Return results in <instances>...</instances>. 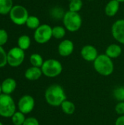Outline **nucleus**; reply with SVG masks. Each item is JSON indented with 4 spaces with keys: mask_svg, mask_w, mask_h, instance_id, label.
I'll return each mask as SVG.
<instances>
[{
    "mask_svg": "<svg viewBox=\"0 0 124 125\" xmlns=\"http://www.w3.org/2000/svg\"><path fill=\"white\" fill-rule=\"evenodd\" d=\"M66 12L60 7H55L50 11V15L55 19H63Z\"/></svg>",
    "mask_w": 124,
    "mask_h": 125,
    "instance_id": "obj_25",
    "label": "nucleus"
},
{
    "mask_svg": "<svg viewBox=\"0 0 124 125\" xmlns=\"http://www.w3.org/2000/svg\"><path fill=\"white\" fill-rule=\"evenodd\" d=\"M61 108L66 115H72L75 111V105L68 100H66L61 105Z\"/></svg>",
    "mask_w": 124,
    "mask_h": 125,
    "instance_id": "obj_18",
    "label": "nucleus"
},
{
    "mask_svg": "<svg viewBox=\"0 0 124 125\" xmlns=\"http://www.w3.org/2000/svg\"><path fill=\"white\" fill-rule=\"evenodd\" d=\"M113 38L119 43L124 45V19H119L115 21L111 28Z\"/></svg>",
    "mask_w": 124,
    "mask_h": 125,
    "instance_id": "obj_10",
    "label": "nucleus"
},
{
    "mask_svg": "<svg viewBox=\"0 0 124 125\" xmlns=\"http://www.w3.org/2000/svg\"><path fill=\"white\" fill-rule=\"evenodd\" d=\"M117 1H118V2H120V3H121V2H124V0H117Z\"/></svg>",
    "mask_w": 124,
    "mask_h": 125,
    "instance_id": "obj_33",
    "label": "nucleus"
},
{
    "mask_svg": "<svg viewBox=\"0 0 124 125\" xmlns=\"http://www.w3.org/2000/svg\"><path fill=\"white\" fill-rule=\"evenodd\" d=\"M13 6L12 0H0V15L10 14Z\"/></svg>",
    "mask_w": 124,
    "mask_h": 125,
    "instance_id": "obj_17",
    "label": "nucleus"
},
{
    "mask_svg": "<svg viewBox=\"0 0 124 125\" xmlns=\"http://www.w3.org/2000/svg\"><path fill=\"white\" fill-rule=\"evenodd\" d=\"M2 94V92H1V84H0V94Z\"/></svg>",
    "mask_w": 124,
    "mask_h": 125,
    "instance_id": "obj_32",
    "label": "nucleus"
},
{
    "mask_svg": "<svg viewBox=\"0 0 124 125\" xmlns=\"http://www.w3.org/2000/svg\"><path fill=\"white\" fill-rule=\"evenodd\" d=\"M83 1L82 0H72L69 4V10L72 12H79L83 8Z\"/></svg>",
    "mask_w": 124,
    "mask_h": 125,
    "instance_id": "obj_24",
    "label": "nucleus"
},
{
    "mask_svg": "<svg viewBox=\"0 0 124 125\" xmlns=\"http://www.w3.org/2000/svg\"><path fill=\"white\" fill-rule=\"evenodd\" d=\"M0 125H3V124H2V123H1V122H0Z\"/></svg>",
    "mask_w": 124,
    "mask_h": 125,
    "instance_id": "obj_34",
    "label": "nucleus"
},
{
    "mask_svg": "<svg viewBox=\"0 0 124 125\" xmlns=\"http://www.w3.org/2000/svg\"><path fill=\"white\" fill-rule=\"evenodd\" d=\"M7 64V53L2 46H0V68L5 67Z\"/></svg>",
    "mask_w": 124,
    "mask_h": 125,
    "instance_id": "obj_27",
    "label": "nucleus"
},
{
    "mask_svg": "<svg viewBox=\"0 0 124 125\" xmlns=\"http://www.w3.org/2000/svg\"><path fill=\"white\" fill-rule=\"evenodd\" d=\"M45 99L46 103L50 106L58 107L67 100V96L64 88L59 84L54 83L46 89Z\"/></svg>",
    "mask_w": 124,
    "mask_h": 125,
    "instance_id": "obj_1",
    "label": "nucleus"
},
{
    "mask_svg": "<svg viewBox=\"0 0 124 125\" xmlns=\"http://www.w3.org/2000/svg\"><path fill=\"white\" fill-rule=\"evenodd\" d=\"M12 122L14 125H23L25 120V114L21 113L20 111H16L12 116Z\"/></svg>",
    "mask_w": 124,
    "mask_h": 125,
    "instance_id": "obj_23",
    "label": "nucleus"
},
{
    "mask_svg": "<svg viewBox=\"0 0 124 125\" xmlns=\"http://www.w3.org/2000/svg\"><path fill=\"white\" fill-rule=\"evenodd\" d=\"M9 15L11 21L18 26L26 24V22L29 16L27 9L20 4L14 5Z\"/></svg>",
    "mask_w": 124,
    "mask_h": 125,
    "instance_id": "obj_6",
    "label": "nucleus"
},
{
    "mask_svg": "<svg viewBox=\"0 0 124 125\" xmlns=\"http://www.w3.org/2000/svg\"><path fill=\"white\" fill-rule=\"evenodd\" d=\"M115 125H124V115L120 116L115 120Z\"/></svg>",
    "mask_w": 124,
    "mask_h": 125,
    "instance_id": "obj_31",
    "label": "nucleus"
},
{
    "mask_svg": "<svg viewBox=\"0 0 124 125\" xmlns=\"http://www.w3.org/2000/svg\"><path fill=\"white\" fill-rule=\"evenodd\" d=\"M23 125H39V121L34 117L26 118Z\"/></svg>",
    "mask_w": 124,
    "mask_h": 125,
    "instance_id": "obj_30",
    "label": "nucleus"
},
{
    "mask_svg": "<svg viewBox=\"0 0 124 125\" xmlns=\"http://www.w3.org/2000/svg\"><path fill=\"white\" fill-rule=\"evenodd\" d=\"M42 75V72L41 68L33 66L28 68L24 73L25 78L29 81H37L41 78Z\"/></svg>",
    "mask_w": 124,
    "mask_h": 125,
    "instance_id": "obj_14",
    "label": "nucleus"
},
{
    "mask_svg": "<svg viewBox=\"0 0 124 125\" xmlns=\"http://www.w3.org/2000/svg\"><path fill=\"white\" fill-rule=\"evenodd\" d=\"M29 61H30L31 64L33 67H39V68H41V67L42 66V64L44 63V60H43L42 56L39 53H33V54H31L30 56Z\"/></svg>",
    "mask_w": 124,
    "mask_h": 125,
    "instance_id": "obj_21",
    "label": "nucleus"
},
{
    "mask_svg": "<svg viewBox=\"0 0 124 125\" xmlns=\"http://www.w3.org/2000/svg\"><path fill=\"white\" fill-rule=\"evenodd\" d=\"M25 25L29 29L35 30L40 26V21L35 15H29Z\"/></svg>",
    "mask_w": 124,
    "mask_h": 125,
    "instance_id": "obj_20",
    "label": "nucleus"
},
{
    "mask_svg": "<svg viewBox=\"0 0 124 125\" xmlns=\"http://www.w3.org/2000/svg\"><path fill=\"white\" fill-rule=\"evenodd\" d=\"M74 43L72 40L66 39L62 40L58 46V52L60 56L67 57L70 56L74 51Z\"/></svg>",
    "mask_w": 124,
    "mask_h": 125,
    "instance_id": "obj_12",
    "label": "nucleus"
},
{
    "mask_svg": "<svg viewBox=\"0 0 124 125\" xmlns=\"http://www.w3.org/2000/svg\"><path fill=\"white\" fill-rule=\"evenodd\" d=\"M25 59V52L19 47H13L7 53V64L12 67H18L22 64Z\"/></svg>",
    "mask_w": 124,
    "mask_h": 125,
    "instance_id": "obj_8",
    "label": "nucleus"
},
{
    "mask_svg": "<svg viewBox=\"0 0 124 125\" xmlns=\"http://www.w3.org/2000/svg\"><path fill=\"white\" fill-rule=\"evenodd\" d=\"M64 28L71 32L78 31L83 24V19L79 12L67 11L62 19Z\"/></svg>",
    "mask_w": 124,
    "mask_h": 125,
    "instance_id": "obj_3",
    "label": "nucleus"
},
{
    "mask_svg": "<svg viewBox=\"0 0 124 125\" xmlns=\"http://www.w3.org/2000/svg\"><path fill=\"white\" fill-rule=\"evenodd\" d=\"M31 45V38L26 34L21 35L18 39V47L20 49L26 51L29 48Z\"/></svg>",
    "mask_w": 124,
    "mask_h": 125,
    "instance_id": "obj_19",
    "label": "nucleus"
},
{
    "mask_svg": "<svg viewBox=\"0 0 124 125\" xmlns=\"http://www.w3.org/2000/svg\"><path fill=\"white\" fill-rule=\"evenodd\" d=\"M42 75L48 78H55L58 76L63 70L61 63L57 59H49L44 61L41 67Z\"/></svg>",
    "mask_w": 124,
    "mask_h": 125,
    "instance_id": "obj_4",
    "label": "nucleus"
},
{
    "mask_svg": "<svg viewBox=\"0 0 124 125\" xmlns=\"http://www.w3.org/2000/svg\"><path fill=\"white\" fill-rule=\"evenodd\" d=\"M95 70L102 76H109L114 71V64L112 59L108 57L105 53L100 54L94 62Z\"/></svg>",
    "mask_w": 124,
    "mask_h": 125,
    "instance_id": "obj_2",
    "label": "nucleus"
},
{
    "mask_svg": "<svg viewBox=\"0 0 124 125\" xmlns=\"http://www.w3.org/2000/svg\"><path fill=\"white\" fill-rule=\"evenodd\" d=\"M121 53H122L121 47L115 43L110 44V45H108L105 51V54L112 59L119 57L121 55Z\"/></svg>",
    "mask_w": 124,
    "mask_h": 125,
    "instance_id": "obj_16",
    "label": "nucleus"
},
{
    "mask_svg": "<svg viewBox=\"0 0 124 125\" xmlns=\"http://www.w3.org/2000/svg\"><path fill=\"white\" fill-rule=\"evenodd\" d=\"M80 55L84 60L87 62H93L99 56L97 49L91 45H84L81 48Z\"/></svg>",
    "mask_w": 124,
    "mask_h": 125,
    "instance_id": "obj_11",
    "label": "nucleus"
},
{
    "mask_svg": "<svg viewBox=\"0 0 124 125\" xmlns=\"http://www.w3.org/2000/svg\"><path fill=\"white\" fill-rule=\"evenodd\" d=\"M8 40V34L6 30L0 29V46H3Z\"/></svg>",
    "mask_w": 124,
    "mask_h": 125,
    "instance_id": "obj_28",
    "label": "nucleus"
},
{
    "mask_svg": "<svg viewBox=\"0 0 124 125\" xmlns=\"http://www.w3.org/2000/svg\"><path fill=\"white\" fill-rule=\"evenodd\" d=\"M113 97L119 102H124V87L118 86L113 91Z\"/></svg>",
    "mask_w": 124,
    "mask_h": 125,
    "instance_id": "obj_26",
    "label": "nucleus"
},
{
    "mask_svg": "<svg viewBox=\"0 0 124 125\" xmlns=\"http://www.w3.org/2000/svg\"><path fill=\"white\" fill-rule=\"evenodd\" d=\"M88 1H94V0H88Z\"/></svg>",
    "mask_w": 124,
    "mask_h": 125,
    "instance_id": "obj_35",
    "label": "nucleus"
},
{
    "mask_svg": "<svg viewBox=\"0 0 124 125\" xmlns=\"http://www.w3.org/2000/svg\"><path fill=\"white\" fill-rule=\"evenodd\" d=\"M16 112V106L13 98L5 94H0V116L10 118Z\"/></svg>",
    "mask_w": 124,
    "mask_h": 125,
    "instance_id": "obj_5",
    "label": "nucleus"
},
{
    "mask_svg": "<svg viewBox=\"0 0 124 125\" xmlns=\"http://www.w3.org/2000/svg\"><path fill=\"white\" fill-rule=\"evenodd\" d=\"M115 111L116 114L119 116L124 115V102L118 103L115 107Z\"/></svg>",
    "mask_w": 124,
    "mask_h": 125,
    "instance_id": "obj_29",
    "label": "nucleus"
},
{
    "mask_svg": "<svg viewBox=\"0 0 124 125\" xmlns=\"http://www.w3.org/2000/svg\"><path fill=\"white\" fill-rule=\"evenodd\" d=\"M1 92L3 94L10 95L16 89L17 83L15 79L12 78H7L2 81L1 83Z\"/></svg>",
    "mask_w": 124,
    "mask_h": 125,
    "instance_id": "obj_13",
    "label": "nucleus"
},
{
    "mask_svg": "<svg viewBox=\"0 0 124 125\" xmlns=\"http://www.w3.org/2000/svg\"><path fill=\"white\" fill-rule=\"evenodd\" d=\"M66 29L64 26H56L53 27V37L60 40L65 37L66 35Z\"/></svg>",
    "mask_w": 124,
    "mask_h": 125,
    "instance_id": "obj_22",
    "label": "nucleus"
},
{
    "mask_svg": "<svg viewBox=\"0 0 124 125\" xmlns=\"http://www.w3.org/2000/svg\"><path fill=\"white\" fill-rule=\"evenodd\" d=\"M53 37V27L48 24H42L34 30V39L39 44H45Z\"/></svg>",
    "mask_w": 124,
    "mask_h": 125,
    "instance_id": "obj_7",
    "label": "nucleus"
},
{
    "mask_svg": "<svg viewBox=\"0 0 124 125\" xmlns=\"http://www.w3.org/2000/svg\"><path fill=\"white\" fill-rule=\"evenodd\" d=\"M69 1H72V0H69Z\"/></svg>",
    "mask_w": 124,
    "mask_h": 125,
    "instance_id": "obj_36",
    "label": "nucleus"
},
{
    "mask_svg": "<svg viewBox=\"0 0 124 125\" xmlns=\"http://www.w3.org/2000/svg\"><path fill=\"white\" fill-rule=\"evenodd\" d=\"M119 8L120 2H118L117 0H110L105 6V12L108 17H113L118 13Z\"/></svg>",
    "mask_w": 124,
    "mask_h": 125,
    "instance_id": "obj_15",
    "label": "nucleus"
},
{
    "mask_svg": "<svg viewBox=\"0 0 124 125\" xmlns=\"http://www.w3.org/2000/svg\"><path fill=\"white\" fill-rule=\"evenodd\" d=\"M35 105V101L33 97L29 94H26L22 96L18 103V108L19 111L24 114H28L31 113Z\"/></svg>",
    "mask_w": 124,
    "mask_h": 125,
    "instance_id": "obj_9",
    "label": "nucleus"
},
{
    "mask_svg": "<svg viewBox=\"0 0 124 125\" xmlns=\"http://www.w3.org/2000/svg\"></svg>",
    "mask_w": 124,
    "mask_h": 125,
    "instance_id": "obj_37",
    "label": "nucleus"
}]
</instances>
